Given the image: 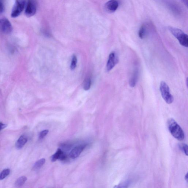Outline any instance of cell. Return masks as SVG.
Masks as SVG:
<instances>
[{
	"label": "cell",
	"instance_id": "7c38bea8",
	"mask_svg": "<svg viewBox=\"0 0 188 188\" xmlns=\"http://www.w3.org/2000/svg\"><path fill=\"white\" fill-rule=\"evenodd\" d=\"M28 139L25 135H22L20 137L16 143V147L18 149H21L27 142Z\"/></svg>",
	"mask_w": 188,
	"mask_h": 188
},
{
	"label": "cell",
	"instance_id": "ffe728a7",
	"mask_svg": "<svg viewBox=\"0 0 188 188\" xmlns=\"http://www.w3.org/2000/svg\"><path fill=\"white\" fill-rule=\"evenodd\" d=\"M129 186V184L128 182H124L115 186L114 188H128Z\"/></svg>",
	"mask_w": 188,
	"mask_h": 188
},
{
	"label": "cell",
	"instance_id": "2e32d148",
	"mask_svg": "<svg viewBox=\"0 0 188 188\" xmlns=\"http://www.w3.org/2000/svg\"><path fill=\"white\" fill-rule=\"evenodd\" d=\"M45 160L44 158H42L36 162L34 164L33 167V169L34 170L38 169L42 167L45 163Z\"/></svg>",
	"mask_w": 188,
	"mask_h": 188
},
{
	"label": "cell",
	"instance_id": "cb8c5ba5",
	"mask_svg": "<svg viewBox=\"0 0 188 188\" xmlns=\"http://www.w3.org/2000/svg\"><path fill=\"white\" fill-rule=\"evenodd\" d=\"M183 2L184 4H185V5H186V6L188 7V1H187V0H184V1H183Z\"/></svg>",
	"mask_w": 188,
	"mask_h": 188
},
{
	"label": "cell",
	"instance_id": "ba28073f",
	"mask_svg": "<svg viewBox=\"0 0 188 188\" xmlns=\"http://www.w3.org/2000/svg\"><path fill=\"white\" fill-rule=\"evenodd\" d=\"M86 146V145H81L74 148L70 153V157L72 159L78 157Z\"/></svg>",
	"mask_w": 188,
	"mask_h": 188
},
{
	"label": "cell",
	"instance_id": "3957f363",
	"mask_svg": "<svg viewBox=\"0 0 188 188\" xmlns=\"http://www.w3.org/2000/svg\"><path fill=\"white\" fill-rule=\"evenodd\" d=\"M160 90L162 98L165 102L168 104L172 103L174 98L170 92L169 88L167 83L162 81L160 84Z\"/></svg>",
	"mask_w": 188,
	"mask_h": 188
},
{
	"label": "cell",
	"instance_id": "44dd1931",
	"mask_svg": "<svg viewBox=\"0 0 188 188\" xmlns=\"http://www.w3.org/2000/svg\"><path fill=\"white\" fill-rule=\"evenodd\" d=\"M49 132V130H45L44 131H43L41 132L39 135V139H42L44 138L45 136H46V135L48 134Z\"/></svg>",
	"mask_w": 188,
	"mask_h": 188
},
{
	"label": "cell",
	"instance_id": "4fadbf2b",
	"mask_svg": "<svg viewBox=\"0 0 188 188\" xmlns=\"http://www.w3.org/2000/svg\"><path fill=\"white\" fill-rule=\"evenodd\" d=\"M147 34V28L145 24H143L141 26L139 31V36L141 39H143L145 38Z\"/></svg>",
	"mask_w": 188,
	"mask_h": 188
},
{
	"label": "cell",
	"instance_id": "7a4b0ae2",
	"mask_svg": "<svg viewBox=\"0 0 188 188\" xmlns=\"http://www.w3.org/2000/svg\"><path fill=\"white\" fill-rule=\"evenodd\" d=\"M169 30L173 35L178 40L182 46L185 47L188 46V37L187 34L184 33L182 30L174 27H169Z\"/></svg>",
	"mask_w": 188,
	"mask_h": 188
},
{
	"label": "cell",
	"instance_id": "e0dca14e",
	"mask_svg": "<svg viewBox=\"0 0 188 188\" xmlns=\"http://www.w3.org/2000/svg\"><path fill=\"white\" fill-rule=\"evenodd\" d=\"M10 172V169H6L3 170L2 172L0 173V180H2L6 178L9 175Z\"/></svg>",
	"mask_w": 188,
	"mask_h": 188
},
{
	"label": "cell",
	"instance_id": "8992f818",
	"mask_svg": "<svg viewBox=\"0 0 188 188\" xmlns=\"http://www.w3.org/2000/svg\"><path fill=\"white\" fill-rule=\"evenodd\" d=\"M119 61V58L117 54L115 52H113L110 53L107 64V70L109 71L113 69Z\"/></svg>",
	"mask_w": 188,
	"mask_h": 188
},
{
	"label": "cell",
	"instance_id": "7402d4cb",
	"mask_svg": "<svg viewBox=\"0 0 188 188\" xmlns=\"http://www.w3.org/2000/svg\"><path fill=\"white\" fill-rule=\"evenodd\" d=\"M5 9L4 5L1 1H0V13H2Z\"/></svg>",
	"mask_w": 188,
	"mask_h": 188
},
{
	"label": "cell",
	"instance_id": "d6986e66",
	"mask_svg": "<svg viewBox=\"0 0 188 188\" xmlns=\"http://www.w3.org/2000/svg\"><path fill=\"white\" fill-rule=\"evenodd\" d=\"M179 147L186 155H188V148L187 144L184 143L180 144Z\"/></svg>",
	"mask_w": 188,
	"mask_h": 188
},
{
	"label": "cell",
	"instance_id": "9c48e42d",
	"mask_svg": "<svg viewBox=\"0 0 188 188\" xmlns=\"http://www.w3.org/2000/svg\"><path fill=\"white\" fill-rule=\"evenodd\" d=\"M119 3L117 1H110L106 3L105 8L107 12L113 13L115 12L119 7Z\"/></svg>",
	"mask_w": 188,
	"mask_h": 188
},
{
	"label": "cell",
	"instance_id": "6da1fadb",
	"mask_svg": "<svg viewBox=\"0 0 188 188\" xmlns=\"http://www.w3.org/2000/svg\"><path fill=\"white\" fill-rule=\"evenodd\" d=\"M168 128L171 135L179 141L183 140L184 138V133L181 128L174 119L170 118L168 121Z\"/></svg>",
	"mask_w": 188,
	"mask_h": 188
},
{
	"label": "cell",
	"instance_id": "52a82bcc",
	"mask_svg": "<svg viewBox=\"0 0 188 188\" xmlns=\"http://www.w3.org/2000/svg\"><path fill=\"white\" fill-rule=\"evenodd\" d=\"M37 9V5L35 2L29 1L26 3L25 14L27 17H31L36 13Z\"/></svg>",
	"mask_w": 188,
	"mask_h": 188
},
{
	"label": "cell",
	"instance_id": "ac0fdd59",
	"mask_svg": "<svg viewBox=\"0 0 188 188\" xmlns=\"http://www.w3.org/2000/svg\"><path fill=\"white\" fill-rule=\"evenodd\" d=\"M77 63V59L75 55H73L72 57V60L71 61V64H70V68L72 70H74L75 69L76 67Z\"/></svg>",
	"mask_w": 188,
	"mask_h": 188
},
{
	"label": "cell",
	"instance_id": "9a60e30c",
	"mask_svg": "<svg viewBox=\"0 0 188 188\" xmlns=\"http://www.w3.org/2000/svg\"><path fill=\"white\" fill-rule=\"evenodd\" d=\"M92 84L91 79L89 78H87L85 79L83 83V88L85 90H88L90 89Z\"/></svg>",
	"mask_w": 188,
	"mask_h": 188
},
{
	"label": "cell",
	"instance_id": "30bf717a",
	"mask_svg": "<svg viewBox=\"0 0 188 188\" xmlns=\"http://www.w3.org/2000/svg\"><path fill=\"white\" fill-rule=\"evenodd\" d=\"M139 76V70L138 67H136L133 72L132 74L130 79L129 84L131 87H134L136 85L138 80Z\"/></svg>",
	"mask_w": 188,
	"mask_h": 188
},
{
	"label": "cell",
	"instance_id": "5b68a950",
	"mask_svg": "<svg viewBox=\"0 0 188 188\" xmlns=\"http://www.w3.org/2000/svg\"><path fill=\"white\" fill-rule=\"evenodd\" d=\"M12 26L9 21L6 18L0 19V30L3 33L9 34L12 31Z\"/></svg>",
	"mask_w": 188,
	"mask_h": 188
},
{
	"label": "cell",
	"instance_id": "d4e9b609",
	"mask_svg": "<svg viewBox=\"0 0 188 188\" xmlns=\"http://www.w3.org/2000/svg\"><path fill=\"white\" fill-rule=\"evenodd\" d=\"M185 179L186 180H188V174H187L185 176Z\"/></svg>",
	"mask_w": 188,
	"mask_h": 188
},
{
	"label": "cell",
	"instance_id": "5bb4252c",
	"mask_svg": "<svg viewBox=\"0 0 188 188\" xmlns=\"http://www.w3.org/2000/svg\"><path fill=\"white\" fill-rule=\"evenodd\" d=\"M27 180V178L26 176H23L18 178L15 183V186L17 187H20L23 186Z\"/></svg>",
	"mask_w": 188,
	"mask_h": 188
},
{
	"label": "cell",
	"instance_id": "603a6c76",
	"mask_svg": "<svg viewBox=\"0 0 188 188\" xmlns=\"http://www.w3.org/2000/svg\"><path fill=\"white\" fill-rule=\"evenodd\" d=\"M6 125L3 124L2 123L0 122V131L3 129H4L6 127Z\"/></svg>",
	"mask_w": 188,
	"mask_h": 188
},
{
	"label": "cell",
	"instance_id": "277c9868",
	"mask_svg": "<svg viewBox=\"0 0 188 188\" xmlns=\"http://www.w3.org/2000/svg\"><path fill=\"white\" fill-rule=\"evenodd\" d=\"M26 2L22 0L16 1L12 12L11 17H16L20 15L26 7Z\"/></svg>",
	"mask_w": 188,
	"mask_h": 188
},
{
	"label": "cell",
	"instance_id": "8fae6325",
	"mask_svg": "<svg viewBox=\"0 0 188 188\" xmlns=\"http://www.w3.org/2000/svg\"><path fill=\"white\" fill-rule=\"evenodd\" d=\"M66 158V155L60 149L57 150L56 152L51 157L52 162H55L57 160H64Z\"/></svg>",
	"mask_w": 188,
	"mask_h": 188
}]
</instances>
